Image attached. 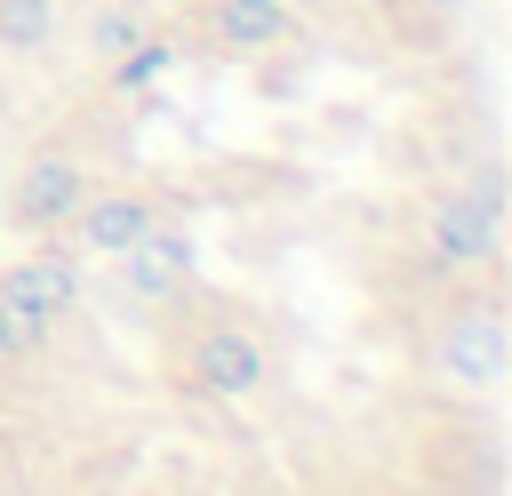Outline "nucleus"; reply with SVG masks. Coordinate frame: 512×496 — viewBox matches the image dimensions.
<instances>
[{"instance_id": "nucleus-6", "label": "nucleus", "mask_w": 512, "mask_h": 496, "mask_svg": "<svg viewBox=\"0 0 512 496\" xmlns=\"http://www.w3.org/2000/svg\"><path fill=\"white\" fill-rule=\"evenodd\" d=\"M440 368H448V376H464V384H496V376H504V320H496V304L448 312Z\"/></svg>"}, {"instance_id": "nucleus-11", "label": "nucleus", "mask_w": 512, "mask_h": 496, "mask_svg": "<svg viewBox=\"0 0 512 496\" xmlns=\"http://www.w3.org/2000/svg\"><path fill=\"white\" fill-rule=\"evenodd\" d=\"M448 192H456V200H472L480 216H504V168H496V160H480V168H472L464 184H448Z\"/></svg>"}, {"instance_id": "nucleus-7", "label": "nucleus", "mask_w": 512, "mask_h": 496, "mask_svg": "<svg viewBox=\"0 0 512 496\" xmlns=\"http://www.w3.org/2000/svg\"><path fill=\"white\" fill-rule=\"evenodd\" d=\"M208 40L224 56H264V48L296 40V8L288 0H216L208 8Z\"/></svg>"}, {"instance_id": "nucleus-10", "label": "nucleus", "mask_w": 512, "mask_h": 496, "mask_svg": "<svg viewBox=\"0 0 512 496\" xmlns=\"http://www.w3.org/2000/svg\"><path fill=\"white\" fill-rule=\"evenodd\" d=\"M48 328H56V320H40V312H24V304L0 296V360H32V352L48 344Z\"/></svg>"}, {"instance_id": "nucleus-12", "label": "nucleus", "mask_w": 512, "mask_h": 496, "mask_svg": "<svg viewBox=\"0 0 512 496\" xmlns=\"http://www.w3.org/2000/svg\"><path fill=\"white\" fill-rule=\"evenodd\" d=\"M424 496H472V488H424Z\"/></svg>"}, {"instance_id": "nucleus-3", "label": "nucleus", "mask_w": 512, "mask_h": 496, "mask_svg": "<svg viewBox=\"0 0 512 496\" xmlns=\"http://www.w3.org/2000/svg\"><path fill=\"white\" fill-rule=\"evenodd\" d=\"M88 200V168L72 160V152H32L24 168H16V192H8V224L16 232H64L72 224V208Z\"/></svg>"}, {"instance_id": "nucleus-2", "label": "nucleus", "mask_w": 512, "mask_h": 496, "mask_svg": "<svg viewBox=\"0 0 512 496\" xmlns=\"http://www.w3.org/2000/svg\"><path fill=\"white\" fill-rule=\"evenodd\" d=\"M416 264L424 272H488L496 264V216H480L472 200L456 192H432L424 216H416Z\"/></svg>"}, {"instance_id": "nucleus-9", "label": "nucleus", "mask_w": 512, "mask_h": 496, "mask_svg": "<svg viewBox=\"0 0 512 496\" xmlns=\"http://www.w3.org/2000/svg\"><path fill=\"white\" fill-rule=\"evenodd\" d=\"M56 40V0H0V56H40Z\"/></svg>"}, {"instance_id": "nucleus-4", "label": "nucleus", "mask_w": 512, "mask_h": 496, "mask_svg": "<svg viewBox=\"0 0 512 496\" xmlns=\"http://www.w3.org/2000/svg\"><path fill=\"white\" fill-rule=\"evenodd\" d=\"M0 296L24 304V312H40V320H56V312L80 296V248H64V232H48V248L0 264Z\"/></svg>"}, {"instance_id": "nucleus-5", "label": "nucleus", "mask_w": 512, "mask_h": 496, "mask_svg": "<svg viewBox=\"0 0 512 496\" xmlns=\"http://www.w3.org/2000/svg\"><path fill=\"white\" fill-rule=\"evenodd\" d=\"M152 224H160V208H152L144 192H88L64 232H72L80 256H120V248H136Z\"/></svg>"}, {"instance_id": "nucleus-8", "label": "nucleus", "mask_w": 512, "mask_h": 496, "mask_svg": "<svg viewBox=\"0 0 512 496\" xmlns=\"http://www.w3.org/2000/svg\"><path fill=\"white\" fill-rule=\"evenodd\" d=\"M144 32H152V16H144L136 0H104V8L88 16V56H96V64H112V56H128Z\"/></svg>"}, {"instance_id": "nucleus-1", "label": "nucleus", "mask_w": 512, "mask_h": 496, "mask_svg": "<svg viewBox=\"0 0 512 496\" xmlns=\"http://www.w3.org/2000/svg\"><path fill=\"white\" fill-rule=\"evenodd\" d=\"M264 376H272V352H264V336H248L240 320H208V328L184 344V384H192L200 400H248Z\"/></svg>"}]
</instances>
